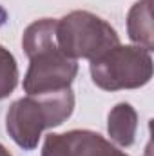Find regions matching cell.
<instances>
[{
    "label": "cell",
    "instance_id": "obj_1",
    "mask_svg": "<svg viewBox=\"0 0 154 156\" xmlns=\"http://www.w3.org/2000/svg\"><path fill=\"white\" fill-rule=\"evenodd\" d=\"M75 111L73 89L24 96L11 104L5 115V131L24 151L38 147L40 136L49 127L62 125Z\"/></svg>",
    "mask_w": 154,
    "mask_h": 156
},
{
    "label": "cell",
    "instance_id": "obj_2",
    "mask_svg": "<svg viewBox=\"0 0 154 156\" xmlns=\"http://www.w3.org/2000/svg\"><path fill=\"white\" fill-rule=\"evenodd\" d=\"M118 44L116 29L91 11H71L56 20V45L73 60H96Z\"/></svg>",
    "mask_w": 154,
    "mask_h": 156
},
{
    "label": "cell",
    "instance_id": "obj_3",
    "mask_svg": "<svg viewBox=\"0 0 154 156\" xmlns=\"http://www.w3.org/2000/svg\"><path fill=\"white\" fill-rule=\"evenodd\" d=\"M91 78L96 87L103 91L138 89L152 78L151 51L140 45L118 44L96 60H91Z\"/></svg>",
    "mask_w": 154,
    "mask_h": 156
},
{
    "label": "cell",
    "instance_id": "obj_4",
    "mask_svg": "<svg viewBox=\"0 0 154 156\" xmlns=\"http://www.w3.org/2000/svg\"><path fill=\"white\" fill-rule=\"evenodd\" d=\"M76 75V60L65 56L58 45H54L29 58V67L24 76V91L29 96L64 91L71 87Z\"/></svg>",
    "mask_w": 154,
    "mask_h": 156
},
{
    "label": "cell",
    "instance_id": "obj_5",
    "mask_svg": "<svg viewBox=\"0 0 154 156\" xmlns=\"http://www.w3.org/2000/svg\"><path fill=\"white\" fill-rule=\"evenodd\" d=\"M67 156H129L102 134L89 129H73L64 133Z\"/></svg>",
    "mask_w": 154,
    "mask_h": 156
},
{
    "label": "cell",
    "instance_id": "obj_6",
    "mask_svg": "<svg viewBox=\"0 0 154 156\" xmlns=\"http://www.w3.org/2000/svg\"><path fill=\"white\" fill-rule=\"evenodd\" d=\"M136 131H138L136 109L127 102L116 104L107 116V133L111 140L120 147H131L136 140Z\"/></svg>",
    "mask_w": 154,
    "mask_h": 156
},
{
    "label": "cell",
    "instance_id": "obj_7",
    "mask_svg": "<svg viewBox=\"0 0 154 156\" xmlns=\"http://www.w3.org/2000/svg\"><path fill=\"white\" fill-rule=\"evenodd\" d=\"M127 33L136 45L152 51V9L151 0H138L127 16Z\"/></svg>",
    "mask_w": 154,
    "mask_h": 156
},
{
    "label": "cell",
    "instance_id": "obj_8",
    "mask_svg": "<svg viewBox=\"0 0 154 156\" xmlns=\"http://www.w3.org/2000/svg\"><path fill=\"white\" fill-rule=\"evenodd\" d=\"M56 45V20L40 18L29 24L22 35V47L27 58Z\"/></svg>",
    "mask_w": 154,
    "mask_h": 156
},
{
    "label": "cell",
    "instance_id": "obj_9",
    "mask_svg": "<svg viewBox=\"0 0 154 156\" xmlns=\"http://www.w3.org/2000/svg\"><path fill=\"white\" fill-rule=\"evenodd\" d=\"M18 85V66L9 49L0 45V100L7 98Z\"/></svg>",
    "mask_w": 154,
    "mask_h": 156
},
{
    "label": "cell",
    "instance_id": "obj_10",
    "mask_svg": "<svg viewBox=\"0 0 154 156\" xmlns=\"http://www.w3.org/2000/svg\"><path fill=\"white\" fill-rule=\"evenodd\" d=\"M42 156H67V145L64 134H56V133L47 134L42 145Z\"/></svg>",
    "mask_w": 154,
    "mask_h": 156
},
{
    "label": "cell",
    "instance_id": "obj_11",
    "mask_svg": "<svg viewBox=\"0 0 154 156\" xmlns=\"http://www.w3.org/2000/svg\"><path fill=\"white\" fill-rule=\"evenodd\" d=\"M0 156H13V154H11V153H9V151L2 145V144H0Z\"/></svg>",
    "mask_w": 154,
    "mask_h": 156
}]
</instances>
